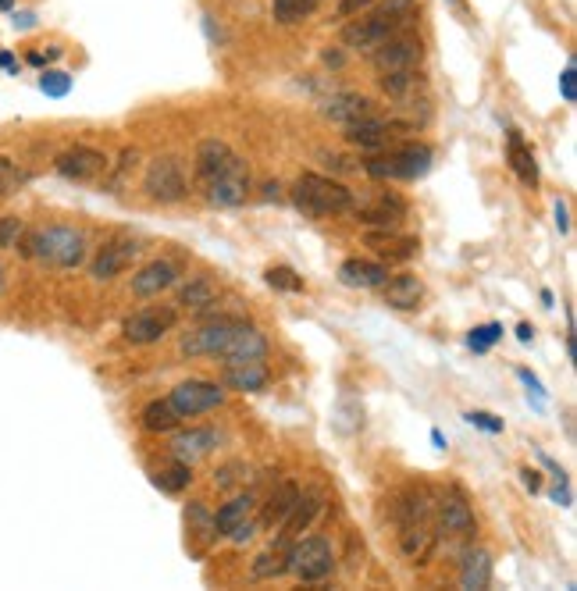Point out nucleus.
<instances>
[{
	"instance_id": "12",
	"label": "nucleus",
	"mask_w": 577,
	"mask_h": 591,
	"mask_svg": "<svg viewBox=\"0 0 577 591\" xmlns=\"http://www.w3.org/2000/svg\"><path fill=\"white\" fill-rule=\"evenodd\" d=\"M407 132H414V125L399 122V118H378V111L360 118V122L346 125V139H350L353 146H360V150H374V154L385 150V146H392L399 136H407Z\"/></svg>"
},
{
	"instance_id": "20",
	"label": "nucleus",
	"mask_w": 577,
	"mask_h": 591,
	"mask_svg": "<svg viewBox=\"0 0 577 591\" xmlns=\"http://www.w3.org/2000/svg\"><path fill=\"white\" fill-rule=\"evenodd\" d=\"M250 171H236V175H225V179H214L211 186H204L200 193L207 196L211 207H243L246 196H250Z\"/></svg>"
},
{
	"instance_id": "5",
	"label": "nucleus",
	"mask_w": 577,
	"mask_h": 591,
	"mask_svg": "<svg viewBox=\"0 0 577 591\" xmlns=\"http://www.w3.org/2000/svg\"><path fill=\"white\" fill-rule=\"evenodd\" d=\"M143 189H147L150 200L157 203H179L186 200L189 193V179H186V168H182L179 157H154L147 164V175H143Z\"/></svg>"
},
{
	"instance_id": "4",
	"label": "nucleus",
	"mask_w": 577,
	"mask_h": 591,
	"mask_svg": "<svg viewBox=\"0 0 577 591\" xmlns=\"http://www.w3.org/2000/svg\"><path fill=\"white\" fill-rule=\"evenodd\" d=\"M431 146L428 143H399V146H385L374 157L364 161V171L371 179L382 182H414L421 175H428L431 168Z\"/></svg>"
},
{
	"instance_id": "6",
	"label": "nucleus",
	"mask_w": 577,
	"mask_h": 591,
	"mask_svg": "<svg viewBox=\"0 0 577 591\" xmlns=\"http://www.w3.org/2000/svg\"><path fill=\"white\" fill-rule=\"evenodd\" d=\"M335 570V552L328 538H303V542L289 545V574H296L300 581L317 584L325 581Z\"/></svg>"
},
{
	"instance_id": "3",
	"label": "nucleus",
	"mask_w": 577,
	"mask_h": 591,
	"mask_svg": "<svg viewBox=\"0 0 577 591\" xmlns=\"http://www.w3.org/2000/svg\"><path fill=\"white\" fill-rule=\"evenodd\" d=\"M293 203L307 218H342V214L357 211V196L342 182L317 175V171H303L293 186Z\"/></svg>"
},
{
	"instance_id": "45",
	"label": "nucleus",
	"mask_w": 577,
	"mask_h": 591,
	"mask_svg": "<svg viewBox=\"0 0 577 591\" xmlns=\"http://www.w3.org/2000/svg\"><path fill=\"white\" fill-rule=\"evenodd\" d=\"M371 4H374V0H339L335 15H339V18H353V15H360V11L371 8Z\"/></svg>"
},
{
	"instance_id": "36",
	"label": "nucleus",
	"mask_w": 577,
	"mask_h": 591,
	"mask_svg": "<svg viewBox=\"0 0 577 591\" xmlns=\"http://www.w3.org/2000/svg\"><path fill=\"white\" fill-rule=\"evenodd\" d=\"M378 82H382V93L392 100H407L410 93L421 86V68H403V72H389V75H378Z\"/></svg>"
},
{
	"instance_id": "24",
	"label": "nucleus",
	"mask_w": 577,
	"mask_h": 591,
	"mask_svg": "<svg viewBox=\"0 0 577 591\" xmlns=\"http://www.w3.org/2000/svg\"><path fill=\"white\" fill-rule=\"evenodd\" d=\"M367 246H371L382 260H389V264H403V260L417 257V250H421L417 239H410V235H396L392 228H385V232H371L367 235Z\"/></svg>"
},
{
	"instance_id": "26",
	"label": "nucleus",
	"mask_w": 577,
	"mask_h": 591,
	"mask_svg": "<svg viewBox=\"0 0 577 591\" xmlns=\"http://www.w3.org/2000/svg\"><path fill=\"white\" fill-rule=\"evenodd\" d=\"M403 218H407V203L392 193H382L371 207H360L357 211V221L374 225V228H399L403 225Z\"/></svg>"
},
{
	"instance_id": "37",
	"label": "nucleus",
	"mask_w": 577,
	"mask_h": 591,
	"mask_svg": "<svg viewBox=\"0 0 577 591\" xmlns=\"http://www.w3.org/2000/svg\"><path fill=\"white\" fill-rule=\"evenodd\" d=\"M214 296H218V285H214L211 275H196L193 282L186 285V289L179 292V303L186 310H200L207 307V303H214Z\"/></svg>"
},
{
	"instance_id": "42",
	"label": "nucleus",
	"mask_w": 577,
	"mask_h": 591,
	"mask_svg": "<svg viewBox=\"0 0 577 591\" xmlns=\"http://www.w3.org/2000/svg\"><path fill=\"white\" fill-rule=\"evenodd\" d=\"M499 339H503V324H485V328H474L471 332V349L474 353H488V346Z\"/></svg>"
},
{
	"instance_id": "10",
	"label": "nucleus",
	"mask_w": 577,
	"mask_h": 591,
	"mask_svg": "<svg viewBox=\"0 0 577 591\" xmlns=\"http://www.w3.org/2000/svg\"><path fill=\"white\" fill-rule=\"evenodd\" d=\"M54 168L61 179L93 186V182H100L111 171V161H107L104 150H93V146H68L65 154H57Z\"/></svg>"
},
{
	"instance_id": "49",
	"label": "nucleus",
	"mask_w": 577,
	"mask_h": 591,
	"mask_svg": "<svg viewBox=\"0 0 577 591\" xmlns=\"http://www.w3.org/2000/svg\"><path fill=\"white\" fill-rule=\"evenodd\" d=\"M521 481H524V488H528V492H542V474H538V470L524 467L521 470Z\"/></svg>"
},
{
	"instance_id": "33",
	"label": "nucleus",
	"mask_w": 577,
	"mask_h": 591,
	"mask_svg": "<svg viewBox=\"0 0 577 591\" xmlns=\"http://www.w3.org/2000/svg\"><path fill=\"white\" fill-rule=\"evenodd\" d=\"M143 428L150 431V435H164V431H175L182 424V417H179V410L168 403V399H154V403H147L143 406Z\"/></svg>"
},
{
	"instance_id": "31",
	"label": "nucleus",
	"mask_w": 577,
	"mask_h": 591,
	"mask_svg": "<svg viewBox=\"0 0 577 591\" xmlns=\"http://www.w3.org/2000/svg\"><path fill=\"white\" fill-rule=\"evenodd\" d=\"M460 584L471 591H485L492 584V556L485 549H474L460 563Z\"/></svg>"
},
{
	"instance_id": "7",
	"label": "nucleus",
	"mask_w": 577,
	"mask_h": 591,
	"mask_svg": "<svg viewBox=\"0 0 577 591\" xmlns=\"http://www.w3.org/2000/svg\"><path fill=\"white\" fill-rule=\"evenodd\" d=\"M143 253V243H139L136 235H125V232H114L111 239H104V246L97 250V257L90 260V275L97 282H111V278L125 275Z\"/></svg>"
},
{
	"instance_id": "41",
	"label": "nucleus",
	"mask_w": 577,
	"mask_h": 591,
	"mask_svg": "<svg viewBox=\"0 0 577 591\" xmlns=\"http://www.w3.org/2000/svg\"><path fill=\"white\" fill-rule=\"evenodd\" d=\"M22 232H25L22 218H18V214H4V218H0V250H15Z\"/></svg>"
},
{
	"instance_id": "50",
	"label": "nucleus",
	"mask_w": 577,
	"mask_h": 591,
	"mask_svg": "<svg viewBox=\"0 0 577 591\" xmlns=\"http://www.w3.org/2000/svg\"><path fill=\"white\" fill-rule=\"evenodd\" d=\"M556 225H560V232H567V225H570V221H567V203H563V200H556Z\"/></svg>"
},
{
	"instance_id": "2",
	"label": "nucleus",
	"mask_w": 577,
	"mask_h": 591,
	"mask_svg": "<svg viewBox=\"0 0 577 591\" xmlns=\"http://www.w3.org/2000/svg\"><path fill=\"white\" fill-rule=\"evenodd\" d=\"M86 235L72 225H50L36 232H22L15 250L25 260H43L50 268H79L86 260Z\"/></svg>"
},
{
	"instance_id": "23",
	"label": "nucleus",
	"mask_w": 577,
	"mask_h": 591,
	"mask_svg": "<svg viewBox=\"0 0 577 591\" xmlns=\"http://www.w3.org/2000/svg\"><path fill=\"white\" fill-rule=\"evenodd\" d=\"M221 385L232 392H264L271 385V371L264 360L261 364H225Z\"/></svg>"
},
{
	"instance_id": "54",
	"label": "nucleus",
	"mask_w": 577,
	"mask_h": 591,
	"mask_svg": "<svg viewBox=\"0 0 577 591\" xmlns=\"http://www.w3.org/2000/svg\"><path fill=\"white\" fill-rule=\"evenodd\" d=\"M0 285H4V271H0Z\"/></svg>"
},
{
	"instance_id": "39",
	"label": "nucleus",
	"mask_w": 577,
	"mask_h": 591,
	"mask_svg": "<svg viewBox=\"0 0 577 591\" xmlns=\"http://www.w3.org/2000/svg\"><path fill=\"white\" fill-rule=\"evenodd\" d=\"M264 282L278 292H303V278L293 268H285V264H275V268L264 271Z\"/></svg>"
},
{
	"instance_id": "47",
	"label": "nucleus",
	"mask_w": 577,
	"mask_h": 591,
	"mask_svg": "<svg viewBox=\"0 0 577 591\" xmlns=\"http://www.w3.org/2000/svg\"><path fill=\"white\" fill-rule=\"evenodd\" d=\"M54 57H61V47H50V50H29V57H25V61H29V65H47V61H54Z\"/></svg>"
},
{
	"instance_id": "14",
	"label": "nucleus",
	"mask_w": 577,
	"mask_h": 591,
	"mask_svg": "<svg viewBox=\"0 0 577 591\" xmlns=\"http://www.w3.org/2000/svg\"><path fill=\"white\" fill-rule=\"evenodd\" d=\"M228 389L225 385H218V381H182V385H175L168 396V403L179 410V417L186 421V417H196V413H207V410H218L221 403H225Z\"/></svg>"
},
{
	"instance_id": "38",
	"label": "nucleus",
	"mask_w": 577,
	"mask_h": 591,
	"mask_svg": "<svg viewBox=\"0 0 577 591\" xmlns=\"http://www.w3.org/2000/svg\"><path fill=\"white\" fill-rule=\"evenodd\" d=\"M186 527L193 531V535H204L207 542L214 538V517L207 513L204 502H189L186 506Z\"/></svg>"
},
{
	"instance_id": "32",
	"label": "nucleus",
	"mask_w": 577,
	"mask_h": 591,
	"mask_svg": "<svg viewBox=\"0 0 577 591\" xmlns=\"http://www.w3.org/2000/svg\"><path fill=\"white\" fill-rule=\"evenodd\" d=\"M289 545L293 542H282V538H278L271 549H264L261 556L253 559V577H257V581H268V577L289 574Z\"/></svg>"
},
{
	"instance_id": "22",
	"label": "nucleus",
	"mask_w": 577,
	"mask_h": 591,
	"mask_svg": "<svg viewBox=\"0 0 577 591\" xmlns=\"http://www.w3.org/2000/svg\"><path fill=\"white\" fill-rule=\"evenodd\" d=\"M382 296L392 310H417L424 303V282L417 275H396L382 282Z\"/></svg>"
},
{
	"instance_id": "11",
	"label": "nucleus",
	"mask_w": 577,
	"mask_h": 591,
	"mask_svg": "<svg viewBox=\"0 0 577 591\" xmlns=\"http://www.w3.org/2000/svg\"><path fill=\"white\" fill-rule=\"evenodd\" d=\"M236 171H250L243 157L232 150L221 139H204L196 146V186L204 189L211 186L214 179H225V175H236Z\"/></svg>"
},
{
	"instance_id": "48",
	"label": "nucleus",
	"mask_w": 577,
	"mask_h": 591,
	"mask_svg": "<svg viewBox=\"0 0 577 591\" xmlns=\"http://www.w3.org/2000/svg\"><path fill=\"white\" fill-rule=\"evenodd\" d=\"M574 65H567L563 68V100H567V104H574L577 100V86H574Z\"/></svg>"
},
{
	"instance_id": "53",
	"label": "nucleus",
	"mask_w": 577,
	"mask_h": 591,
	"mask_svg": "<svg viewBox=\"0 0 577 591\" xmlns=\"http://www.w3.org/2000/svg\"><path fill=\"white\" fill-rule=\"evenodd\" d=\"M11 4H15V0H0V11H8Z\"/></svg>"
},
{
	"instance_id": "46",
	"label": "nucleus",
	"mask_w": 577,
	"mask_h": 591,
	"mask_svg": "<svg viewBox=\"0 0 577 591\" xmlns=\"http://www.w3.org/2000/svg\"><path fill=\"white\" fill-rule=\"evenodd\" d=\"M253 535H257V524H253V520H243V524H239L236 531L228 535V542H232V545H246Z\"/></svg>"
},
{
	"instance_id": "18",
	"label": "nucleus",
	"mask_w": 577,
	"mask_h": 591,
	"mask_svg": "<svg viewBox=\"0 0 577 591\" xmlns=\"http://www.w3.org/2000/svg\"><path fill=\"white\" fill-rule=\"evenodd\" d=\"M175 282H179V264L175 260H150L147 268H139L132 275V292L139 300H154V296H161Z\"/></svg>"
},
{
	"instance_id": "28",
	"label": "nucleus",
	"mask_w": 577,
	"mask_h": 591,
	"mask_svg": "<svg viewBox=\"0 0 577 591\" xmlns=\"http://www.w3.org/2000/svg\"><path fill=\"white\" fill-rule=\"evenodd\" d=\"M506 161H510L513 175H517L524 186H538V164H535V154H531V146L524 143L521 129L506 132Z\"/></svg>"
},
{
	"instance_id": "29",
	"label": "nucleus",
	"mask_w": 577,
	"mask_h": 591,
	"mask_svg": "<svg viewBox=\"0 0 577 591\" xmlns=\"http://www.w3.org/2000/svg\"><path fill=\"white\" fill-rule=\"evenodd\" d=\"M317 513H321V499H317V495H303L300 492L293 513L282 520V531H278V538H282V542H296L303 531H310V524L317 520Z\"/></svg>"
},
{
	"instance_id": "16",
	"label": "nucleus",
	"mask_w": 577,
	"mask_h": 591,
	"mask_svg": "<svg viewBox=\"0 0 577 591\" xmlns=\"http://www.w3.org/2000/svg\"><path fill=\"white\" fill-rule=\"evenodd\" d=\"M435 545H439V531H435V520L431 517H417V520H403L399 524V549L410 563L424 567L431 556H435Z\"/></svg>"
},
{
	"instance_id": "30",
	"label": "nucleus",
	"mask_w": 577,
	"mask_h": 591,
	"mask_svg": "<svg viewBox=\"0 0 577 591\" xmlns=\"http://www.w3.org/2000/svg\"><path fill=\"white\" fill-rule=\"evenodd\" d=\"M253 506H257V502H253L250 492L236 495V499H228L225 506L214 513V538H228V535H232V531H236L243 520H250Z\"/></svg>"
},
{
	"instance_id": "9",
	"label": "nucleus",
	"mask_w": 577,
	"mask_h": 591,
	"mask_svg": "<svg viewBox=\"0 0 577 591\" xmlns=\"http://www.w3.org/2000/svg\"><path fill=\"white\" fill-rule=\"evenodd\" d=\"M424 61V43L417 33H396L382 43L378 50H371V65L378 75H389V72H403V68H421Z\"/></svg>"
},
{
	"instance_id": "43",
	"label": "nucleus",
	"mask_w": 577,
	"mask_h": 591,
	"mask_svg": "<svg viewBox=\"0 0 577 591\" xmlns=\"http://www.w3.org/2000/svg\"><path fill=\"white\" fill-rule=\"evenodd\" d=\"M467 421L478 424V428H485V431H492V435H499V431H503V421H499V417H492V413H485V410L467 413Z\"/></svg>"
},
{
	"instance_id": "34",
	"label": "nucleus",
	"mask_w": 577,
	"mask_h": 591,
	"mask_svg": "<svg viewBox=\"0 0 577 591\" xmlns=\"http://www.w3.org/2000/svg\"><path fill=\"white\" fill-rule=\"evenodd\" d=\"M150 478H154V485L161 488V492H168V495H179L182 488L189 485V481H193V467H189V463H182V460H175V456H171L168 463H161V467L154 470V474H150Z\"/></svg>"
},
{
	"instance_id": "52",
	"label": "nucleus",
	"mask_w": 577,
	"mask_h": 591,
	"mask_svg": "<svg viewBox=\"0 0 577 591\" xmlns=\"http://www.w3.org/2000/svg\"><path fill=\"white\" fill-rule=\"evenodd\" d=\"M531 335H535V328H531V324H521V328H517V339H521V342H531Z\"/></svg>"
},
{
	"instance_id": "13",
	"label": "nucleus",
	"mask_w": 577,
	"mask_h": 591,
	"mask_svg": "<svg viewBox=\"0 0 577 591\" xmlns=\"http://www.w3.org/2000/svg\"><path fill=\"white\" fill-rule=\"evenodd\" d=\"M243 324V317H214V321L200 324L189 335H182V353L186 357H221V349L232 342L236 328Z\"/></svg>"
},
{
	"instance_id": "15",
	"label": "nucleus",
	"mask_w": 577,
	"mask_h": 591,
	"mask_svg": "<svg viewBox=\"0 0 577 591\" xmlns=\"http://www.w3.org/2000/svg\"><path fill=\"white\" fill-rule=\"evenodd\" d=\"M435 517H439V527L446 531V535H456V538H471L474 531H478V520H474V510L471 502H467V495L460 492L456 485H449L446 492L435 499Z\"/></svg>"
},
{
	"instance_id": "1",
	"label": "nucleus",
	"mask_w": 577,
	"mask_h": 591,
	"mask_svg": "<svg viewBox=\"0 0 577 591\" xmlns=\"http://www.w3.org/2000/svg\"><path fill=\"white\" fill-rule=\"evenodd\" d=\"M414 15H417V0H374L367 11L353 15L350 25H342L339 40H342V47L371 54V50L382 47L389 36L403 33Z\"/></svg>"
},
{
	"instance_id": "17",
	"label": "nucleus",
	"mask_w": 577,
	"mask_h": 591,
	"mask_svg": "<svg viewBox=\"0 0 577 591\" xmlns=\"http://www.w3.org/2000/svg\"><path fill=\"white\" fill-rule=\"evenodd\" d=\"M261 360H268V339H264L261 328L243 321L232 335V342L221 349V364H261Z\"/></svg>"
},
{
	"instance_id": "19",
	"label": "nucleus",
	"mask_w": 577,
	"mask_h": 591,
	"mask_svg": "<svg viewBox=\"0 0 577 591\" xmlns=\"http://www.w3.org/2000/svg\"><path fill=\"white\" fill-rule=\"evenodd\" d=\"M214 449H218V431L214 428H189V431H179V435L171 438V456L189 463V467H193L196 460L211 456Z\"/></svg>"
},
{
	"instance_id": "44",
	"label": "nucleus",
	"mask_w": 577,
	"mask_h": 591,
	"mask_svg": "<svg viewBox=\"0 0 577 591\" xmlns=\"http://www.w3.org/2000/svg\"><path fill=\"white\" fill-rule=\"evenodd\" d=\"M239 470H243L239 463H228V467H221L218 474H214V485H218V488H232L236 481H243V478H239Z\"/></svg>"
},
{
	"instance_id": "51",
	"label": "nucleus",
	"mask_w": 577,
	"mask_h": 591,
	"mask_svg": "<svg viewBox=\"0 0 577 591\" xmlns=\"http://www.w3.org/2000/svg\"><path fill=\"white\" fill-rule=\"evenodd\" d=\"M278 189H282L278 182H268V186H264V200H278V196H282Z\"/></svg>"
},
{
	"instance_id": "35",
	"label": "nucleus",
	"mask_w": 577,
	"mask_h": 591,
	"mask_svg": "<svg viewBox=\"0 0 577 591\" xmlns=\"http://www.w3.org/2000/svg\"><path fill=\"white\" fill-rule=\"evenodd\" d=\"M317 8H321V0H271V18L278 25H300Z\"/></svg>"
},
{
	"instance_id": "40",
	"label": "nucleus",
	"mask_w": 577,
	"mask_h": 591,
	"mask_svg": "<svg viewBox=\"0 0 577 591\" xmlns=\"http://www.w3.org/2000/svg\"><path fill=\"white\" fill-rule=\"evenodd\" d=\"M25 182V175L18 171V164L8 154H0V200H8L11 193H18Z\"/></svg>"
},
{
	"instance_id": "27",
	"label": "nucleus",
	"mask_w": 577,
	"mask_h": 591,
	"mask_svg": "<svg viewBox=\"0 0 577 591\" xmlns=\"http://www.w3.org/2000/svg\"><path fill=\"white\" fill-rule=\"evenodd\" d=\"M296 499H300V485H296V481H282V485H278L275 492L268 495V502H264L257 527H264V531H271V527H282V520L293 513Z\"/></svg>"
},
{
	"instance_id": "21",
	"label": "nucleus",
	"mask_w": 577,
	"mask_h": 591,
	"mask_svg": "<svg viewBox=\"0 0 577 591\" xmlns=\"http://www.w3.org/2000/svg\"><path fill=\"white\" fill-rule=\"evenodd\" d=\"M385 278H389V268L378 260L350 257L339 264V282L350 285V289H382Z\"/></svg>"
},
{
	"instance_id": "25",
	"label": "nucleus",
	"mask_w": 577,
	"mask_h": 591,
	"mask_svg": "<svg viewBox=\"0 0 577 591\" xmlns=\"http://www.w3.org/2000/svg\"><path fill=\"white\" fill-rule=\"evenodd\" d=\"M374 111H378V104H374L371 97H364V93H339V97H332L325 104V118L339 122L342 129L360 122V118H367V114H374Z\"/></svg>"
},
{
	"instance_id": "8",
	"label": "nucleus",
	"mask_w": 577,
	"mask_h": 591,
	"mask_svg": "<svg viewBox=\"0 0 577 591\" xmlns=\"http://www.w3.org/2000/svg\"><path fill=\"white\" fill-rule=\"evenodd\" d=\"M175 324H179V310L175 307H143L125 317L122 335L132 346H150V342H161L168 332H175Z\"/></svg>"
}]
</instances>
